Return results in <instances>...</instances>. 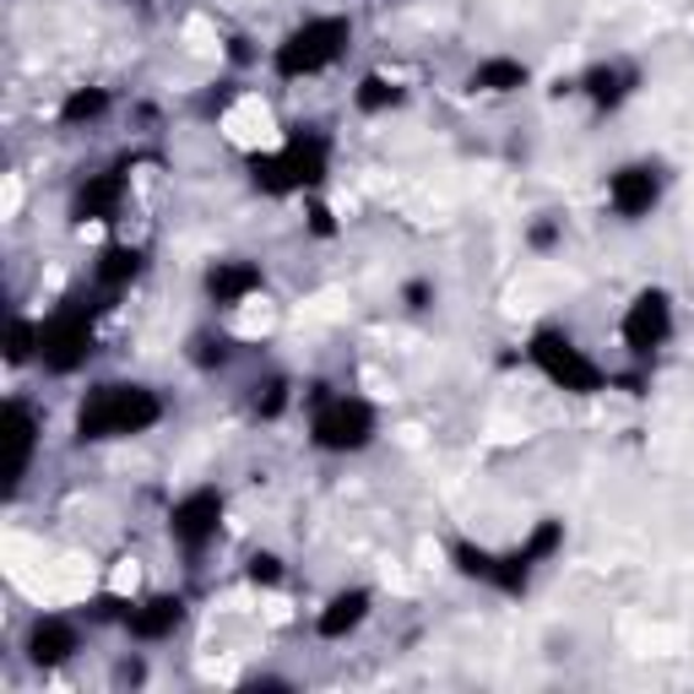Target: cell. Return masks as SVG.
Returning a JSON list of instances; mask_svg holds the SVG:
<instances>
[{"mask_svg":"<svg viewBox=\"0 0 694 694\" xmlns=\"http://www.w3.org/2000/svg\"><path fill=\"white\" fill-rule=\"evenodd\" d=\"M282 402H288V385H282V380H271V385H266V396H255V407H260L266 418H277V413H282Z\"/></svg>","mask_w":694,"mask_h":694,"instance_id":"cell-24","label":"cell"},{"mask_svg":"<svg viewBox=\"0 0 694 694\" xmlns=\"http://www.w3.org/2000/svg\"><path fill=\"white\" fill-rule=\"evenodd\" d=\"M33 440H39V424L22 402H11V467H6V483H22L28 478V461H33Z\"/></svg>","mask_w":694,"mask_h":694,"instance_id":"cell-15","label":"cell"},{"mask_svg":"<svg viewBox=\"0 0 694 694\" xmlns=\"http://www.w3.org/2000/svg\"><path fill=\"white\" fill-rule=\"evenodd\" d=\"M310 429H316L320 450H364L375 435V413L359 396H320Z\"/></svg>","mask_w":694,"mask_h":694,"instance_id":"cell-4","label":"cell"},{"mask_svg":"<svg viewBox=\"0 0 694 694\" xmlns=\"http://www.w3.org/2000/svg\"><path fill=\"white\" fill-rule=\"evenodd\" d=\"M120 201H126V180L120 174H93L87 185L76 190V217H115L120 212Z\"/></svg>","mask_w":694,"mask_h":694,"instance_id":"cell-12","label":"cell"},{"mask_svg":"<svg viewBox=\"0 0 694 694\" xmlns=\"http://www.w3.org/2000/svg\"><path fill=\"white\" fill-rule=\"evenodd\" d=\"M136 271H141V250H126V245L104 250V260H98V282H104L109 293H120L126 282H136Z\"/></svg>","mask_w":694,"mask_h":694,"instance_id":"cell-18","label":"cell"},{"mask_svg":"<svg viewBox=\"0 0 694 694\" xmlns=\"http://www.w3.org/2000/svg\"><path fill=\"white\" fill-rule=\"evenodd\" d=\"M310 217H316V234H331V212H325V206H316Z\"/></svg>","mask_w":694,"mask_h":694,"instance_id":"cell-25","label":"cell"},{"mask_svg":"<svg viewBox=\"0 0 694 694\" xmlns=\"http://www.w3.org/2000/svg\"><path fill=\"white\" fill-rule=\"evenodd\" d=\"M364 613H370V591H337V597L325 602V613H320L316 630L325 634V640H342L348 630L364 624Z\"/></svg>","mask_w":694,"mask_h":694,"instance_id":"cell-13","label":"cell"},{"mask_svg":"<svg viewBox=\"0 0 694 694\" xmlns=\"http://www.w3.org/2000/svg\"><path fill=\"white\" fill-rule=\"evenodd\" d=\"M28 353H39V325L17 320V325H11V337H6V359H11V364H22Z\"/></svg>","mask_w":694,"mask_h":694,"instance_id":"cell-21","label":"cell"},{"mask_svg":"<svg viewBox=\"0 0 694 694\" xmlns=\"http://www.w3.org/2000/svg\"><path fill=\"white\" fill-rule=\"evenodd\" d=\"M456 565H461V575L494 580V554H483V548H472V543H456Z\"/></svg>","mask_w":694,"mask_h":694,"instance_id":"cell-22","label":"cell"},{"mask_svg":"<svg viewBox=\"0 0 694 694\" xmlns=\"http://www.w3.org/2000/svg\"><path fill=\"white\" fill-rule=\"evenodd\" d=\"M104 109H109V93H104V87H82V93H71V98H65L61 120H65V126H82V120H98Z\"/></svg>","mask_w":694,"mask_h":694,"instance_id":"cell-19","label":"cell"},{"mask_svg":"<svg viewBox=\"0 0 694 694\" xmlns=\"http://www.w3.org/2000/svg\"><path fill=\"white\" fill-rule=\"evenodd\" d=\"M402 93L385 82V76H364V87H359V109H370V115H380V109H391Z\"/></svg>","mask_w":694,"mask_h":694,"instance_id":"cell-20","label":"cell"},{"mask_svg":"<svg viewBox=\"0 0 694 694\" xmlns=\"http://www.w3.org/2000/svg\"><path fill=\"white\" fill-rule=\"evenodd\" d=\"M255 288H260V266H250V260H217V266L206 271V293H212L217 305H239Z\"/></svg>","mask_w":694,"mask_h":694,"instance_id":"cell-10","label":"cell"},{"mask_svg":"<svg viewBox=\"0 0 694 694\" xmlns=\"http://www.w3.org/2000/svg\"><path fill=\"white\" fill-rule=\"evenodd\" d=\"M348 33H353V28H348L342 17H316V22L293 28V33L277 44V71H282V76H316V71H325V65L348 50Z\"/></svg>","mask_w":694,"mask_h":694,"instance_id":"cell-2","label":"cell"},{"mask_svg":"<svg viewBox=\"0 0 694 694\" xmlns=\"http://www.w3.org/2000/svg\"><path fill=\"white\" fill-rule=\"evenodd\" d=\"M163 418V402L147 385H98L82 413H76V435L82 440H115V435H141Z\"/></svg>","mask_w":694,"mask_h":694,"instance_id":"cell-1","label":"cell"},{"mask_svg":"<svg viewBox=\"0 0 694 694\" xmlns=\"http://www.w3.org/2000/svg\"><path fill=\"white\" fill-rule=\"evenodd\" d=\"M656 195H662V185H656V169H619L613 174V185H608V201H613V212L619 217H645L651 206H656Z\"/></svg>","mask_w":694,"mask_h":694,"instance_id":"cell-9","label":"cell"},{"mask_svg":"<svg viewBox=\"0 0 694 694\" xmlns=\"http://www.w3.org/2000/svg\"><path fill=\"white\" fill-rule=\"evenodd\" d=\"M126 624L136 640H163V634H174V624H180V602H174V597H152V602L130 608Z\"/></svg>","mask_w":694,"mask_h":694,"instance_id":"cell-14","label":"cell"},{"mask_svg":"<svg viewBox=\"0 0 694 694\" xmlns=\"http://www.w3.org/2000/svg\"><path fill=\"white\" fill-rule=\"evenodd\" d=\"M630 87H634V71H624V65H597V71H586V93H591V104H602V109L624 104Z\"/></svg>","mask_w":694,"mask_h":694,"instance_id":"cell-16","label":"cell"},{"mask_svg":"<svg viewBox=\"0 0 694 694\" xmlns=\"http://www.w3.org/2000/svg\"><path fill=\"white\" fill-rule=\"evenodd\" d=\"M320 174H325V136H293L277 158H255V185H266L271 195L320 185Z\"/></svg>","mask_w":694,"mask_h":694,"instance_id":"cell-3","label":"cell"},{"mask_svg":"<svg viewBox=\"0 0 694 694\" xmlns=\"http://www.w3.org/2000/svg\"><path fill=\"white\" fill-rule=\"evenodd\" d=\"M250 580H260V586H277V580H282V565H277L271 554H255V559H250Z\"/></svg>","mask_w":694,"mask_h":694,"instance_id":"cell-23","label":"cell"},{"mask_svg":"<svg viewBox=\"0 0 694 694\" xmlns=\"http://www.w3.org/2000/svg\"><path fill=\"white\" fill-rule=\"evenodd\" d=\"M217 526H223V500L212 494V489H195L190 500H180L174 505V515H169V532H174V543L180 548H206L212 537H217Z\"/></svg>","mask_w":694,"mask_h":694,"instance_id":"cell-7","label":"cell"},{"mask_svg":"<svg viewBox=\"0 0 694 694\" xmlns=\"http://www.w3.org/2000/svg\"><path fill=\"white\" fill-rule=\"evenodd\" d=\"M532 364L554 380V385L580 391V396H591V391L602 385V370H597L569 337H559V331H537V337H532Z\"/></svg>","mask_w":694,"mask_h":694,"instance_id":"cell-5","label":"cell"},{"mask_svg":"<svg viewBox=\"0 0 694 694\" xmlns=\"http://www.w3.org/2000/svg\"><path fill=\"white\" fill-rule=\"evenodd\" d=\"M76 651V624H65V619H39L33 630H28V656L39 662V668H55Z\"/></svg>","mask_w":694,"mask_h":694,"instance_id":"cell-11","label":"cell"},{"mask_svg":"<svg viewBox=\"0 0 694 694\" xmlns=\"http://www.w3.org/2000/svg\"><path fill=\"white\" fill-rule=\"evenodd\" d=\"M87 353H93V325H87L82 310H61V316H50L39 325V359H44V370L71 375V370L87 364Z\"/></svg>","mask_w":694,"mask_h":694,"instance_id":"cell-6","label":"cell"},{"mask_svg":"<svg viewBox=\"0 0 694 694\" xmlns=\"http://www.w3.org/2000/svg\"><path fill=\"white\" fill-rule=\"evenodd\" d=\"M472 87H478V93H515V87H526V65L521 61H483L472 71Z\"/></svg>","mask_w":694,"mask_h":694,"instance_id":"cell-17","label":"cell"},{"mask_svg":"<svg viewBox=\"0 0 694 694\" xmlns=\"http://www.w3.org/2000/svg\"><path fill=\"white\" fill-rule=\"evenodd\" d=\"M668 331H673L668 293H640L630 305V316H624V342H630L634 353H656V348L668 342Z\"/></svg>","mask_w":694,"mask_h":694,"instance_id":"cell-8","label":"cell"}]
</instances>
